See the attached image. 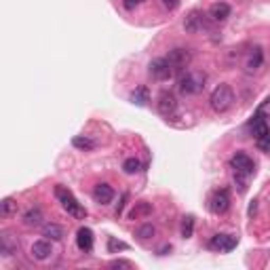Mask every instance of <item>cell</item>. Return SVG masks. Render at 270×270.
I'll return each instance as SVG.
<instances>
[{"instance_id": "obj_10", "label": "cell", "mask_w": 270, "mask_h": 270, "mask_svg": "<svg viewBox=\"0 0 270 270\" xmlns=\"http://www.w3.org/2000/svg\"><path fill=\"white\" fill-rule=\"evenodd\" d=\"M184 27H186V32H190V34H198L207 27V19H205V15L201 11H192L186 19H184Z\"/></svg>"}, {"instance_id": "obj_2", "label": "cell", "mask_w": 270, "mask_h": 270, "mask_svg": "<svg viewBox=\"0 0 270 270\" xmlns=\"http://www.w3.org/2000/svg\"><path fill=\"white\" fill-rule=\"evenodd\" d=\"M205 81H207V76L203 72H198V70H188L186 74L180 76L177 89H180L182 95H198L205 89Z\"/></svg>"}, {"instance_id": "obj_17", "label": "cell", "mask_w": 270, "mask_h": 270, "mask_svg": "<svg viewBox=\"0 0 270 270\" xmlns=\"http://www.w3.org/2000/svg\"><path fill=\"white\" fill-rule=\"evenodd\" d=\"M42 237H47V239H51V241H61L63 239V228L59 224H53V222H49L42 226Z\"/></svg>"}, {"instance_id": "obj_27", "label": "cell", "mask_w": 270, "mask_h": 270, "mask_svg": "<svg viewBox=\"0 0 270 270\" xmlns=\"http://www.w3.org/2000/svg\"><path fill=\"white\" fill-rule=\"evenodd\" d=\"M127 249H129V245L123 243V241H118V239H114V237H110V239H108V251H110V253L127 251Z\"/></svg>"}, {"instance_id": "obj_7", "label": "cell", "mask_w": 270, "mask_h": 270, "mask_svg": "<svg viewBox=\"0 0 270 270\" xmlns=\"http://www.w3.org/2000/svg\"><path fill=\"white\" fill-rule=\"evenodd\" d=\"M228 209H230V192L226 188L216 190L209 198V211L216 213V216H224Z\"/></svg>"}, {"instance_id": "obj_31", "label": "cell", "mask_w": 270, "mask_h": 270, "mask_svg": "<svg viewBox=\"0 0 270 270\" xmlns=\"http://www.w3.org/2000/svg\"><path fill=\"white\" fill-rule=\"evenodd\" d=\"M141 2H146V0H125V9L127 11H133L135 9V6H137V4H141Z\"/></svg>"}, {"instance_id": "obj_32", "label": "cell", "mask_w": 270, "mask_h": 270, "mask_svg": "<svg viewBox=\"0 0 270 270\" xmlns=\"http://www.w3.org/2000/svg\"><path fill=\"white\" fill-rule=\"evenodd\" d=\"M127 198H129V194H123V198H120V203H118V207H116V217L123 216V209H125V203H127Z\"/></svg>"}, {"instance_id": "obj_33", "label": "cell", "mask_w": 270, "mask_h": 270, "mask_svg": "<svg viewBox=\"0 0 270 270\" xmlns=\"http://www.w3.org/2000/svg\"><path fill=\"white\" fill-rule=\"evenodd\" d=\"M258 110H260V112H264V114H266V112H270V95L264 99V102L260 104V108H258Z\"/></svg>"}, {"instance_id": "obj_26", "label": "cell", "mask_w": 270, "mask_h": 270, "mask_svg": "<svg viewBox=\"0 0 270 270\" xmlns=\"http://www.w3.org/2000/svg\"><path fill=\"white\" fill-rule=\"evenodd\" d=\"M139 169H141V162H139L137 159H135V156H133V159H127V161L123 162V171H125L127 175H133V173H137Z\"/></svg>"}, {"instance_id": "obj_8", "label": "cell", "mask_w": 270, "mask_h": 270, "mask_svg": "<svg viewBox=\"0 0 270 270\" xmlns=\"http://www.w3.org/2000/svg\"><path fill=\"white\" fill-rule=\"evenodd\" d=\"M237 243H239V239L234 237V234H213V237L209 239V243H207V247L209 249H213V251H232L234 247H237Z\"/></svg>"}, {"instance_id": "obj_12", "label": "cell", "mask_w": 270, "mask_h": 270, "mask_svg": "<svg viewBox=\"0 0 270 270\" xmlns=\"http://www.w3.org/2000/svg\"><path fill=\"white\" fill-rule=\"evenodd\" d=\"M76 245H78V249L84 251V253H89L91 249H93V232H91V228H78L76 232Z\"/></svg>"}, {"instance_id": "obj_25", "label": "cell", "mask_w": 270, "mask_h": 270, "mask_svg": "<svg viewBox=\"0 0 270 270\" xmlns=\"http://www.w3.org/2000/svg\"><path fill=\"white\" fill-rule=\"evenodd\" d=\"M194 234V217L192 216H186L182 219V237L184 239H190Z\"/></svg>"}, {"instance_id": "obj_24", "label": "cell", "mask_w": 270, "mask_h": 270, "mask_svg": "<svg viewBox=\"0 0 270 270\" xmlns=\"http://www.w3.org/2000/svg\"><path fill=\"white\" fill-rule=\"evenodd\" d=\"M72 146L78 148V150H93L95 141L89 139V137H84V135H76V137L72 139Z\"/></svg>"}, {"instance_id": "obj_4", "label": "cell", "mask_w": 270, "mask_h": 270, "mask_svg": "<svg viewBox=\"0 0 270 270\" xmlns=\"http://www.w3.org/2000/svg\"><path fill=\"white\" fill-rule=\"evenodd\" d=\"M55 196H57V201L61 203L63 211H68V216H72V217H76V219H82L84 216H87L84 207L76 201V196L70 192L66 186H55Z\"/></svg>"}, {"instance_id": "obj_5", "label": "cell", "mask_w": 270, "mask_h": 270, "mask_svg": "<svg viewBox=\"0 0 270 270\" xmlns=\"http://www.w3.org/2000/svg\"><path fill=\"white\" fill-rule=\"evenodd\" d=\"M167 61H169V66L173 68V72H184V70L192 63V53H190V49L175 47L169 51Z\"/></svg>"}, {"instance_id": "obj_9", "label": "cell", "mask_w": 270, "mask_h": 270, "mask_svg": "<svg viewBox=\"0 0 270 270\" xmlns=\"http://www.w3.org/2000/svg\"><path fill=\"white\" fill-rule=\"evenodd\" d=\"M156 106H159V112L162 116H173L177 112V99L175 95L171 93V91H162V93L159 95V102H156Z\"/></svg>"}, {"instance_id": "obj_21", "label": "cell", "mask_w": 270, "mask_h": 270, "mask_svg": "<svg viewBox=\"0 0 270 270\" xmlns=\"http://www.w3.org/2000/svg\"><path fill=\"white\" fill-rule=\"evenodd\" d=\"M17 213V201L11 196H6L2 203H0V217H11Z\"/></svg>"}, {"instance_id": "obj_22", "label": "cell", "mask_w": 270, "mask_h": 270, "mask_svg": "<svg viewBox=\"0 0 270 270\" xmlns=\"http://www.w3.org/2000/svg\"><path fill=\"white\" fill-rule=\"evenodd\" d=\"M131 102L135 106H146L148 102H150V91H148V87H137L131 93Z\"/></svg>"}, {"instance_id": "obj_1", "label": "cell", "mask_w": 270, "mask_h": 270, "mask_svg": "<svg viewBox=\"0 0 270 270\" xmlns=\"http://www.w3.org/2000/svg\"><path fill=\"white\" fill-rule=\"evenodd\" d=\"M230 169L234 171V180H239V188L241 190H245L247 186V180L253 175L255 171V165H253V161L247 156L245 152H237L230 159Z\"/></svg>"}, {"instance_id": "obj_6", "label": "cell", "mask_w": 270, "mask_h": 270, "mask_svg": "<svg viewBox=\"0 0 270 270\" xmlns=\"http://www.w3.org/2000/svg\"><path fill=\"white\" fill-rule=\"evenodd\" d=\"M148 74H150L154 81L165 82V81H169V78L173 76V68L169 66L167 57H156V59L150 61V66H148Z\"/></svg>"}, {"instance_id": "obj_29", "label": "cell", "mask_w": 270, "mask_h": 270, "mask_svg": "<svg viewBox=\"0 0 270 270\" xmlns=\"http://www.w3.org/2000/svg\"><path fill=\"white\" fill-rule=\"evenodd\" d=\"M110 268H133V264L131 262H127V260H112Z\"/></svg>"}, {"instance_id": "obj_18", "label": "cell", "mask_w": 270, "mask_h": 270, "mask_svg": "<svg viewBox=\"0 0 270 270\" xmlns=\"http://www.w3.org/2000/svg\"><path fill=\"white\" fill-rule=\"evenodd\" d=\"M262 61H264V53H262L260 47H255L249 53V57H247V70H249V72H255V70L262 66Z\"/></svg>"}, {"instance_id": "obj_30", "label": "cell", "mask_w": 270, "mask_h": 270, "mask_svg": "<svg viewBox=\"0 0 270 270\" xmlns=\"http://www.w3.org/2000/svg\"><path fill=\"white\" fill-rule=\"evenodd\" d=\"M162 6H165L167 11H175L177 6H180V0H161Z\"/></svg>"}, {"instance_id": "obj_23", "label": "cell", "mask_w": 270, "mask_h": 270, "mask_svg": "<svg viewBox=\"0 0 270 270\" xmlns=\"http://www.w3.org/2000/svg\"><path fill=\"white\" fill-rule=\"evenodd\" d=\"M156 234V228L152 224H141L137 230H135V237H137L139 241H150L152 237Z\"/></svg>"}, {"instance_id": "obj_15", "label": "cell", "mask_w": 270, "mask_h": 270, "mask_svg": "<svg viewBox=\"0 0 270 270\" xmlns=\"http://www.w3.org/2000/svg\"><path fill=\"white\" fill-rule=\"evenodd\" d=\"M230 4L228 2H216V4H211V9H209V17L213 21H226L230 17Z\"/></svg>"}, {"instance_id": "obj_13", "label": "cell", "mask_w": 270, "mask_h": 270, "mask_svg": "<svg viewBox=\"0 0 270 270\" xmlns=\"http://www.w3.org/2000/svg\"><path fill=\"white\" fill-rule=\"evenodd\" d=\"M249 129H251V133H253V137H255V139L268 133V125H266L264 112H260V110L255 112L253 118H251V123H249Z\"/></svg>"}, {"instance_id": "obj_14", "label": "cell", "mask_w": 270, "mask_h": 270, "mask_svg": "<svg viewBox=\"0 0 270 270\" xmlns=\"http://www.w3.org/2000/svg\"><path fill=\"white\" fill-rule=\"evenodd\" d=\"M53 253V247H51V243H49L47 239H40V241H34V245H32V255L36 260H47L49 255Z\"/></svg>"}, {"instance_id": "obj_11", "label": "cell", "mask_w": 270, "mask_h": 270, "mask_svg": "<svg viewBox=\"0 0 270 270\" xmlns=\"http://www.w3.org/2000/svg\"><path fill=\"white\" fill-rule=\"evenodd\" d=\"M93 198L99 205H110L112 198H114V190H112L110 184H97L93 188Z\"/></svg>"}, {"instance_id": "obj_20", "label": "cell", "mask_w": 270, "mask_h": 270, "mask_svg": "<svg viewBox=\"0 0 270 270\" xmlns=\"http://www.w3.org/2000/svg\"><path fill=\"white\" fill-rule=\"evenodd\" d=\"M17 251V243L15 241H13V237L11 234H2V237H0V253L2 255H13Z\"/></svg>"}, {"instance_id": "obj_34", "label": "cell", "mask_w": 270, "mask_h": 270, "mask_svg": "<svg viewBox=\"0 0 270 270\" xmlns=\"http://www.w3.org/2000/svg\"><path fill=\"white\" fill-rule=\"evenodd\" d=\"M255 211H258V201H253L249 205V216H255Z\"/></svg>"}, {"instance_id": "obj_28", "label": "cell", "mask_w": 270, "mask_h": 270, "mask_svg": "<svg viewBox=\"0 0 270 270\" xmlns=\"http://www.w3.org/2000/svg\"><path fill=\"white\" fill-rule=\"evenodd\" d=\"M255 144H258L260 150H264V152H270V129L266 135H262V137L255 139Z\"/></svg>"}, {"instance_id": "obj_19", "label": "cell", "mask_w": 270, "mask_h": 270, "mask_svg": "<svg viewBox=\"0 0 270 270\" xmlns=\"http://www.w3.org/2000/svg\"><path fill=\"white\" fill-rule=\"evenodd\" d=\"M152 213V205L141 201V203H135V207L129 211V219H137V217H146Z\"/></svg>"}, {"instance_id": "obj_16", "label": "cell", "mask_w": 270, "mask_h": 270, "mask_svg": "<svg viewBox=\"0 0 270 270\" xmlns=\"http://www.w3.org/2000/svg\"><path fill=\"white\" fill-rule=\"evenodd\" d=\"M42 219H45V216H42L40 207H30L24 213V224L26 226H38V224H42Z\"/></svg>"}, {"instance_id": "obj_3", "label": "cell", "mask_w": 270, "mask_h": 270, "mask_svg": "<svg viewBox=\"0 0 270 270\" xmlns=\"http://www.w3.org/2000/svg\"><path fill=\"white\" fill-rule=\"evenodd\" d=\"M209 104H211V108L213 112H217V114H222V112H228L232 108V104H234V91L230 84H217L216 89H213V93L209 97Z\"/></svg>"}]
</instances>
